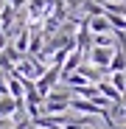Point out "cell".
<instances>
[{"instance_id":"obj_1","label":"cell","mask_w":126,"mask_h":129,"mask_svg":"<svg viewBox=\"0 0 126 129\" xmlns=\"http://www.w3.org/2000/svg\"><path fill=\"white\" fill-rule=\"evenodd\" d=\"M59 76H62V68H56V64H53L51 70H45V76H42V79L34 84V87H36V93H39L42 98H45V95H48V90L56 84V79H59Z\"/></svg>"},{"instance_id":"obj_2","label":"cell","mask_w":126,"mask_h":129,"mask_svg":"<svg viewBox=\"0 0 126 129\" xmlns=\"http://www.w3.org/2000/svg\"><path fill=\"white\" fill-rule=\"evenodd\" d=\"M112 53H115V51L95 45V48H93V53H90V59H93V64H98V68H109V59H112Z\"/></svg>"},{"instance_id":"obj_3","label":"cell","mask_w":126,"mask_h":129,"mask_svg":"<svg viewBox=\"0 0 126 129\" xmlns=\"http://www.w3.org/2000/svg\"><path fill=\"white\" fill-rule=\"evenodd\" d=\"M107 70H112V73H123V70H126V48H118V51L112 53Z\"/></svg>"},{"instance_id":"obj_4","label":"cell","mask_w":126,"mask_h":129,"mask_svg":"<svg viewBox=\"0 0 126 129\" xmlns=\"http://www.w3.org/2000/svg\"><path fill=\"white\" fill-rule=\"evenodd\" d=\"M87 28H90L93 34H107V31H112V25H109V20L104 17V14H98V17L87 20Z\"/></svg>"},{"instance_id":"obj_5","label":"cell","mask_w":126,"mask_h":129,"mask_svg":"<svg viewBox=\"0 0 126 129\" xmlns=\"http://www.w3.org/2000/svg\"><path fill=\"white\" fill-rule=\"evenodd\" d=\"M11 23H14V6H9V3H6V6H3V11H0V31L6 34V31L11 28Z\"/></svg>"},{"instance_id":"obj_6","label":"cell","mask_w":126,"mask_h":129,"mask_svg":"<svg viewBox=\"0 0 126 129\" xmlns=\"http://www.w3.org/2000/svg\"><path fill=\"white\" fill-rule=\"evenodd\" d=\"M98 93H104V98H107V101H115V104H120V93L112 87L109 81H98Z\"/></svg>"},{"instance_id":"obj_7","label":"cell","mask_w":126,"mask_h":129,"mask_svg":"<svg viewBox=\"0 0 126 129\" xmlns=\"http://www.w3.org/2000/svg\"><path fill=\"white\" fill-rule=\"evenodd\" d=\"M109 84H112L120 95L126 93V76H123V73H112V81H109Z\"/></svg>"},{"instance_id":"obj_8","label":"cell","mask_w":126,"mask_h":129,"mask_svg":"<svg viewBox=\"0 0 126 129\" xmlns=\"http://www.w3.org/2000/svg\"><path fill=\"white\" fill-rule=\"evenodd\" d=\"M14 107H17V101H14V98H3V101H0V115H6V112H11Z\"/></svg>"},{"instance_id":"obj_9","label":"cell","mask_w":126,"mask_h":129,"mask_svg":"<svg viewBox=\"0 0 126 129\" xmlns=\"http://www.w3.org/2000/svg\"><path fill=\"white\" fill-rule=\"evenodd\" d=\"M6 42H9V34H3V31H0V53H3V48H6Z\"/></svg>"},{"instance_id":"obj_10","label":"cell","mask_w":126,"mask_h":129,"mask_svg":"<svg viewBox=\"0 0 126 129\" xmlns=\"http://www.w3.org/2000/svg\"><path fill=\"white\" fill-rule=\"evenodd\" d=\"M9 6H14V9H17V6H23V0H9Z\"/></svg>"},{"instance_id":"obj_11","label":"cell","mask_w":126,"mask_h":129,"mask_svg":"<svg viewBox=\"0 0 126 129\" xmlns=\"http://www.w3.org/2000/svg\"><path fill=\"white\" fill-rule=\"evenodd\" d=\"M115 129H126V126H115Z\"/></svg>"}]
</instances>
